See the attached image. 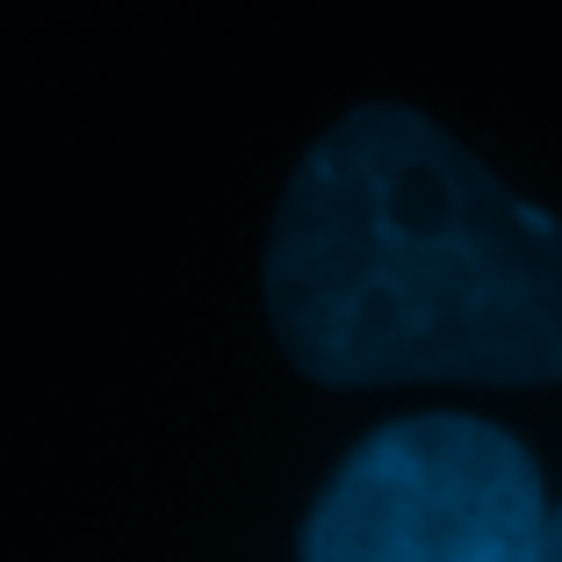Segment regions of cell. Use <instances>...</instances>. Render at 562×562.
Masks as SVG:
<instances>
[{
    "instance_id": "cell-2",
    "label": "cell",
    "mask_w": 562,
    "mask_h": 562,
    "mask_svg": "<svg viewBox=\"0 0 562 562\" xmlns=\"http://www.w3.org/2000/svg\"><path fill=\"white\" fill-rule=\"evenodd\" d=\"M548 513L541 469L505 426L418 412L347 447L296 562H541Z\"/></svg>"
},
{
    "instance_id": "cell-1",
    "label": "cell",
    "mask_w": 562,
    "mask_h": 562,
    "mask_svg": "<svg viewBox=\"0 0 562 562\" xmlns=\"http://www.w3.org/2000/svg\"><path fill=\"white\" fill-rule=\"evenodd\" d=\"M260 296L325 390L562 382V224L397 101L347 109L296 159Z\"/></svg>"
},
{
    "instance_id": "cell-3",
    "label": "cell",
    "mask_w": 562,
    "mask_h": 562,
    "mask_svg": "<svg viewBox=\"0 0 562 562\" xmlns=\"http://www.w3.org/2000/svg\"><path fill=\"white\" fill-rule=\"evenodd\" d=\"M541 562H562V505L548 513V541H541Z\"/></svg>"
}]
</instances>
